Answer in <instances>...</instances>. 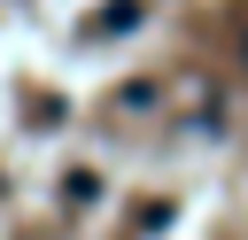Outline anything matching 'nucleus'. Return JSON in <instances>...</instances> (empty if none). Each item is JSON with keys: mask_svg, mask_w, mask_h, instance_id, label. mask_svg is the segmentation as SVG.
Segmentation results:
<instances>
[{"mask_svg": "<svg viewBox=\"0 0 248 240\" xmlns=\"http://www.w3.org/2000/svg\"><path fill=\"white\" fill-rule=\"evenodd\" d=\"M240 62H248V46H240Z\"/></svg>", "mask_w": 248, "mask_h": 240, "instance_id": "nucleus-2", "label": "nucleus"}, {"mask_svg": "<svg viewBox=\"0 0 248 240\" xmlns=\"http://www.w3.org/2000/svg\"><path fill=\"white\" fill-rule=\"evenodd\" d=\"M132 23H140V0H116V8L93 15V31H132Z\"/></svg>", "mask_w": 248, "mask_h": 240, "instance_id": "nucleus-1", "label": "nucleus"}]
</instances>
